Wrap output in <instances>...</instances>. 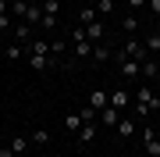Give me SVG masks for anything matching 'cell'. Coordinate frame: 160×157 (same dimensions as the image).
<instances>
[{"label": "cell", "instance_id": "1", "mask_svg": "<svg viewBox=\"0 0 160 157\" xmlns=\"http://www.w3.org/2000/svg\"><path fill=\"white\" fill-rule=\"evenodd\" d=\"M153 107H160V93H153V82H142L139 93H135V114L146 118Z\"/></svg>", "mask_w": 160, "mask_h": 157}, {"label": "cell", "instance_id": "2", "mask_svg": "<svg viewBox=\"0 0 160 157\" xmlns=\"http://www.w3.org/2000/svg\"><path fill=\"white\" fill-rule=\"evenodd\" d=\"M121 50H125V54H128L132 61H139V64H142V61L149 57V50H146V43H142V39H135V36H132V39H128V43H125V47H121Z\"/></svg>", "mask_w": 160, "mask_h": 157}, {"label": "cell", "instance_id": "3", "mask_svg": "<svg viewBox=\"0 0 160 157\" xmlns=\"http://www.w3.org/2000/svg\"><path fill=\"white\" fill-rule=\"evenodd\" d=\"M142 143H146V154H149V157H160V139H157V128H146V132H142Z\"/></svg>", "mask_w": 160, "mask_h": 157}, {"label": "cell", "instance_id": "4", "mask_svg": "<svg viewBox=\"0 0 160 157\" xmlns=\"http://www.w3.org/2000/svg\"><path fill=\"white\" fill-rule=\"evenodd\" d=\"M14 43H22V47L32 43V25H29V22H18V25H14Z\"/></svg>", "mask_w": 160, "mask_h": 157}, {"label": "cell", "instance_id": "5", "mask_svg": "<svg viewBox=\"0 0 160 157\" xmlns=\"http://www.w3.org/2000/svg\"><path fill=\"white\" fill-rule=\"evenodd\" d=\"M11 150H14V157H25V154L32 150V139H29V136H14V139H11Z\"/></svg>", "mask_w": 160, "mask_h": 157}, {"label": "cell", "instance_id": "6", "mask_svg": "<svg viewBox=\"0 0 160 157\" xmlns=\"http://www.w3.org/2000/svg\"><path fill=\"white\" fill-rule=\"evenodd\" d=\"M86 36H89V43H92V47H96V43H103V39H107V32H103V22L86 25Z\"/></svg>", "mask_w": 160, "mask_h": 157}, {"label": "cell", "instance_id": "7", "mask_svg": "<svg viewBox=\"0 0 160 157\" xmlns=\"http://www.w3.org/2000/svg\"><path fill=\"white\" fill-rule=\"evenodd\" d=\"M89 107H96V111L110 107V93H103V89H92V93H89Z\"/></svg>", "mask_w": 160, "mask_h": 157}, {"label": "cell", "instance_id": "8", "mask_svg": "<svg viewBox=\"0 0 160 157\" xmlns=\"http://www.w3.org/2000/svg\"><path fill=\"white\" fill-rule=\"evenodd\" d=\"M157 75H160V64L153 57H146L142 61V82H157Z\"/></svg>", "mask_w": 160, "mask_h": 157}, {"label": "cell", "instance_id": "9", "mask_svg": "<svg viewBox=\"0 0 160 157\" xmlns=\"http://www.w3.org/2000/svg\"><path fill=\"white\" fill-rule=\"evenodd\" d=\"M110 57H114V50L107 47V39H103V43H96V50H92V61H96V64H107Z\"/></svg>", "mask_w": 160, "mask_h": 157}, {"label": "cell", "instance_id": "10", "mask_svg": "<svg viewBox=\"0 0 160 157\" xmlns=\"http://www.w3.org/2000/svg\"><path fill=\"white\" fill-rule=\"evenodd\" d=\"M78 143H82V146H89V143H96V125H92V122H86V125L78 128Z\"/></svg>", "mask_w": 160, "mask_h": 157}, {"label": "cell", "instance_id": "11", "mask_svg": "<svg viewBox=\"0 0 160 157\" xmlns=\"http://www.w3.org/2000/svg\"><path fill=\"white\" fill-rule=\"evenodd\" d=\"M25 57H29V68H32V71H46V68L53 64V61H50L53 54H50V57H39V54H25Z\"/></svg>", "mask_w": 160, "mask_h": 157}, {"label": "cell", "instance_id": "12", "mask_svg": "<svg viewBox=\"0 0 160 157\" xmlns=\"http://www.w3.org/2000/svg\"><path fill=\"white\" fill-rule=\"evenodd\" d=\"M132 104V93H128V89H114V93H110V107H128Z\"/></svg>", "mask_w": 160, "mask_h": 157}, {"label": "cell", "instance_id": "13", "mask_svg": "<svg viewBox=\"0 0 160 157\" xmlns=\"http://www.w3.org/2000/svg\"><path fill=\"white\" fill-rule=\"evenodd\" d=\"M92 50H96V47H92L89 39H75V57H78V61H86V57H92Z\"/></svg>", "mask_w": 160, "mask_h": 157}, {"label": "cell", "instance_id": "14", "mask_svg": "<svg viewBox=\"0 0 160 157\" xmlns=\"http://www.w3.org/2000/svg\"><path fill=\"white\" fill-rule=\"evenodd\" d=\"M100 114H103V125H107V128H118V122H121V111L118 107H103Z\"/></svg>", "mask_w": 160, "mask_h": 157}, {"label": "cell", "instance_id": "15", "mask_svg": "<svg viewBox=\"0 0 160 157\" xmlns=\"http://www.w3.org/2000/svg\"><path fill=\"white\" fill-rule=\"evenodd\" d=\"M82 125H86V122H82V114H78V111L64 114V128H68V132H75V136H78V128H82Z\"/></svg>", "mask_w": 160, "mask_h": 157}, {"label": "cell", "instance_id": "16", "mask_svg": "<svg viewBox=\"0 0 160 157\" xmlns=\"http://www.w3.org/2000/svg\"><path fill=\"white\" fill-rule=\"evenodd\" d=\"M25 54H39V57H50V43H46V39H32L29 47H25Z\"/></svg>", "mask_w": 160, "mask_h": 157}, {"label": "cell", "instance_id": "17", "mask_svg": "<svg viewBox=\"0 0 160 157\" xmlns=\"http://www.w3.org/2000/svg\"><path fill=\"white\" fill-rule=\"evenodd\" d=\"M25 14H29V4L25 0H11V18L14 22H25Z\"/></svg>", "mask_w": 160, "mask_h": 157}, {"label": "cell", "instance_id": "18", "mask_svg": "<svg viewBox=\"0 0 160 157\" xmlns=\"http://www.w3.org/2000/svg\"><path fill=\"white\" fill-rule=\"evenodd\" d=\"M92 22H96V7H92V4H86V7L78 11V25L86 29V25H92Z\"/></svg>", "mask_w": 160, "mask_h": 157}, {"label": "cell", "instance_id": "19", "mask_svg": "<svg viewBox=\"0 0 160 157\" xmlns=\"http://www.w3.org/2000/svg\"><path fill=\"white\" fill-rule=\"evenodd\" d=\"M7 11H11V0H0V29H11V25H14V18Z\"/></svg>", "mask_w": 160, "mask_h": 157}, {"label": "cell", "instance_id": "20", "mask_svg": "<svg viewBox=\"0 0 160 157\" xmlns=\"http://www.w3.org/2000/svg\"><path fill=\"white\" fill-rule=\"evenodd\" d=\"M92 7H96V18H110L114 14V0H96Z\"/></svg>", "mask_w": 160, "mask_h": 157}, {"label": "cell", "instance_id": "21", "mask_svg": "<svg viewBox=\"0 0 160 157\" xmlns=\"http://www.w3.org/2000/svg\"><path fill=\"white\" fill-rule=\"evenodd\" d=\"M29 139H32V146H46L50 143V132L46 128H36V132H29Z\"/></svg>", "mask_w": 160, "mask_h": 157}, {"label": "cell", "instance_id": "22", "mask_svg": "<svg viewBox=\"0 0 160 157\" xmlns=\"http://www.w3.org/2000/svg\"><path fill=\"white\" fill-rule=\"evenodd\" d=\"M25 22H29V25H43V7L29 4V14H25Z\"/></svg>", "mask_w": 160, "mask_h": 157}, {"label": "cell", "instance_id": "23", "mask_svg": "<svg viewBox=\"0 0 160 157\" xmlns=\"http://www.w3.org/2000/svg\"><path fill=\"white\" fill-rule=\"evenodd\" d=\"M118 132L121 136H135V122H132V118H121V122H118Z\"/></svg>", "mask_w": 160, "mask_h": 157}, {"label": "cell", "instance_id": "24", "mask_svg": "<svg viewBox=\"0 0 160 157\" xmlns=\"http://www.w3.org/2000/svg\"><path fill=\"white\" fill-rule=\"evenodd\" d=\"M22 54H25V47H22V43H11V47L4 50V57H7V61H18Z\"/></svg>", "mask_w": 160, "mask_h": 157}, {"label": "cell", "instance_id": "25", "mask_svg": "<svg viewBox=\"0 0 160 157\" xmlns=\"http://www.w3.org/2000/svg\"><path fill=\"white\" fill-rule=\"evenodd\" d=\"M142 43H146V50H149V54H153V50H160V29H157V32H149Z\"/></svg>", "mask_w": 160, "mask_h": 157}, {"label": "cell", "instance_id": "26", "mask_svg": "<svg viewBox=\"0 0 160 157\" xmlns=\"http://www.w3.org/2000/svg\"><path fill=\"white\" fill-rule=\"evenodd\" d=\"M43 14L57 18V14H61V0H46V4H43Z\"/></svg>", "mask_w": 160, "mask_h": 157}, {"label": "cell", "instance_id": "27", "mask_svg": "<svg viewBox=\"0 0 160 157\" xmlns=\"http://www.w3.org/2000/svg\"><path fill=\"white\" fill-rule=\"evenodd\" d=\"M78 114H82V122H96V114H100V111L86 104V107H82V111H78Z\"/></svg>", "mask_w": 160, "mask_h": 157}, {"label": "cell", "instance_id": "28", "mask_svg": "<svg viewBox=\"0 0 160 157\" xmlns=\"http://www.w3.org/2000/svg\"><path fill=\"white\" fill-rule=\"evenodd\" d=\"M121 29H125V32H135V29H139V18H135V14H128L125 22H121Z\"/></svg>", "mask_w": 160, "mask_h": 157}, {"label": "cell", "instance_id": "29", "mask_svg": "<svg viewBox=\"0 0 160 157\" xmlns=\"http://www.w3.org/2000/svg\"><path fill=\"white\" fill-rule=\"evenodd\" d=\"M50 54H64V39H53L50 43Z\"/></svg>", "mask_w": 160, "mask_h": 157}, {"label": "cell", "instance_id": "30", "mask_svg": "<svg viewBox=\"0 0 160 157\" xmlns=\"http://www.w3.org/2000/svg\"><path fill=\"white\" fill-rule=\"evenodd\" d=\"M146 7H149V11H153V14L160 18V0H149V4H146Z\"/></svg>", "mask_w": 160, "mask_h": 157}, {"label": "cell", "instance_id": "31", "mask_svg": "<svg viewBox=\"0 0 160 157\" xmlns=\"http://www.w3.org/2000/svg\"><path fill=\"white\" fill-rule=\"evenodd\" d=\"M128 4H132V7H135V11H139V7H146L149 0H128Z\"/></svg>", "mask_w": 160, "mask_h": 157}, {"label": "cell", "instance_id": "32", "mask_svg": "<svg viewBox=\"0 0 160 157\" xmlns=\"http://www.w3.org/2000/svg\"><path fill=\"white\" fill-rule=\"evenodd\" d=\"M0 157H14V150L11 146H0Z\"/></svg>", "mask_w": 160, "mask_h": 157}, {"label": "cell", "instance_id": "33", "mask_svg": "<svg viewBox=\"0 0 160 157\" xmlns=\"http://www.w3.org/2000/svg\"><path fill=\"white\" fill-rule=\"evenodd\" d=\"M86 4H96V0H86Z\"/></svg>", "mask_w": 160, "mask_h": 157}]
</instances>
